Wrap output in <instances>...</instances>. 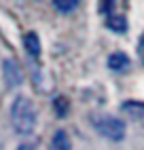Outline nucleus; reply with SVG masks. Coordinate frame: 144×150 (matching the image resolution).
<instances>
[{
	"instance_id": "obj_9",
	"label": "nucleus",
	"mask_w": 144,
	"mask_h": 150,
	"mask_svg": "<svg viewBox=\"0 0 144 150\" xmlns=\"http://www.w3.org/2000/svg\"><path fill=\"white\" fill-rule=\"evenodd\" d=\"M53 4H55L57 11L70 13V11H74V8L78 6V0H53Z\"/></svg>"
},
{
	"instance_id": "obj_8",
	"label": "nucleus",
	"mask_w": 144,
	"mask_h": 150,
	"mask_svg": "<svg viewBox=\"0 0 144 150\" xmlns=\"http://www.w3.org/2000/svg\"><path fill=\"white\" fill-rule=\"evenodd\" d=\"M106 25L112 30V32H125L127 30V21H125V17H121L117 13H112L106 17Z\"/></svg>"
},
{
	"instance_id": "obj_4",
	"label": "nucleus",
	"mask_w": 144,
	"mask_h": 150,
	"mask_svg": "<svg viewBox=\"0 0 144 150\" xmlns=\"http://www.w3.org/2000/svg\"><path fill=\"white\" fill-rule=\"evenodd\" d=\"M51 150H72V144H70V137L64 129H57L51 137Z\"/></svg>"
},
{
	"instance_id": "obj_6",
	"label": "nucleus",
	"mask_w": 144,
	"mask_h": 150,
	"mask_svg": "<svg viewBox=\"0 0 144 150\" xmlns=\"http://www.w3.org/2000/svg\"><path fill=\"white\" fill-rule=\"evenodd\" d=\"M127 66H129V57H127L125 53H121V51L112 53V55L108 57V68L115 70V72H121V70H125Z\"/></svg>"
},
{
	"instance_id": "obj_2",
	"label": "nucleus",
	"mask_w": 144,
	"mask_h": 150,
	"mask_svg": "<svg viewBox=\"0 0 144 150\" xmlns=\"http://www.w3.org/2000/svg\"><path fill=\"white\" fill-rule=\"evenodd\" d=\"M91 125H93V129L100 135L112 139V142H119V139L125 137V123H123L121 118H117V116L98 114V116L91 118Z\"/></svg>"
},
{
	"instance_id": "obj_1",
	"label": "nucleus",
	"mask_w": 144,
	"mask_h": 150,
	"mask_svg": "<svg viewBox=\"0 0 144 150\" xmlns=\"http://www.w3.org/2000/svg\"><path fill=\"white\" fill-rule=\"evenodd\" d=\"M11 125L19 135H28L36 127V108L30 97L17 95L11 104Z\"/></svg>"
},
{
	"instance_id": "obj_12",
	"label": "nucleus",
	"mask_w": 144,
	"mask_h": 150,
	"mask_svg": "<svg viewBox=\"0 0 144 150\" xmlns=\"http://www.w3.org/2000/svg\"><path fill=\"white\" fill-rule=\"evenodd\" d=\"M138 55H140V59L144 62V34L140 36V40H138Z\"/></svg>"
},
{
	"instance_id": "obj_5",
	"label": "nucleus",
	"mask_w": 144,
	"mask_h": 150,
	"mask_svg": "<svg viewBox=\"0 0 144 150\" xmlns=\"http://www.w3.org/2000/svg\"><path fill=\"white\" fill-rule=\"evenodd\" d=\"M24 47H26L28 55L38 57V55H40V40H38V34H36V32H28V34L24 36Z\"/></svg>"
},
{
	"instance_id": "obj_3",
	"label": "nucleus",
	"mask_w": 144,
	"mask_h": 150,
	"mask_svg": "<svg viewBox=\"0 0 144 150\" xmlns=\"http://www.w3.org/2000/svg\"><path fill=\"white\" fill-rule=\"evenodd\" d=\"M2 74H4V83L9 89L19 87L24 83V74H21V68L17 66L15 59H4L2 62Z\"/></svg>"
},
{
	"instance_id": "obj_7",
	"label": "nucleus",
	"mask_w": 144,
	"mask_h": 150,
	"mask_svg": "<svg viewBox=\"0 0 144 150\" xmlns=\"http://www.w3.org/2000/svg\"><path fill=\"white\" fill-rule=\"evenodd\" d=\"M121 108L133 118H144V102H123Z\"/></svg>"
},
{
	"instance_id": "obj_11",
	"label": "nucleus",
	"mask_w": 144,
	"mask_h": 150,
	"mask_svg": "<svg viewBox=\"0 0 144 150\" xmlns=\"http://www.w3.org/2000/svg\"><path fill=\"white\" fill-rule=\"evenodd\" d=\"M112 8H115V0H102V13L104 15H112L115 13Z\"/></svg>"
},
{
	"instance_id": "obj_13",
	"label": "nucleus",
	"mask_w": 144,
	"mask_h": 150,
	"mask_svg": "<svg viewBox=\"0 0 144 150\" xmlns=\"http://www.w3.org/2000/svg\"><path fill=\"white\" fill-rule=\"evenodd\" d=\"M17 150H36L32 144H21V146H17Z\"/></svg>"
},
{
	"instance_id": "obj_10",
	"label": "nucleus",
	"mask_w": 144,
	"mask_h": 150,
	"mask_svg": "<svg viewBox=\"0 0 144 150\" xmlns=\"http://www.w3.org/2000/svg\"><path fill=\"white\" fill-rule=\"evenodd\" d=\"M53 108H55L57 116H66V112H68V102H66L64 97H55V102H53Z\"/></svg>"
}]
</instances>
